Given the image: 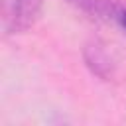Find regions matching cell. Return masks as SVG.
I'll return each mask as SVG.
<instances>
[{
    "mask_svg": "<svg viewBox=\"0 0 126 126\" xmlns=\"http://www.w3.org/2000/svg\"><path fill=\"white\" fill-rule=\"evenodd\" d=\"M43 10V0H2V32L6 35L24 33L35 26Z\"/></svg>",
    "mask_w": 126,
    "mask_h": 126,
    "instance_id": "cell-1",
    "label": "cell"
},
{
    "mask_svg": "<svg viewBox=\"0 0 126 126\" xmlns=\"http://www.w3.org/2000/svg\"><path fill=\"white\" fill-rule=\"evenodd\" d=\"M83 57H85L87 67L98 79H110L114 75V59H112V55L106 51V47L100 41L87 43L85 51H83Z\"/></svg>",
    "mask_w": 126,
    "mask_h": 126,
    "instance_id": "cell-2",
    "label": "cell"
},
{
    "mask_svg": "<svg viewBox=\"0 0 126 126\" xmlns=\"http://www.w3.org/2000/svg\"><path fill=\"white\" fill-rule=\"evenodd\" d=\"M67 2L98 22H118V16L122 12V8L114 0H67Z\"/></svg>",
    "mask_w": 126,
    "mask_h": 126,
    "instance_id": "cell-3",
    "label": "cell"
},
{
    "mask_svg": "<svg viewBox=\"0 0 126 126\" xmlns=\"http://www.w3.org/2000/svg\"><path fill=\"white\" fill-rule=\"evenodd\" d=\"M118 24L126 30V8H122V12H120V16H118Z\"/></svg>",
    "mask_w": 126,
    "mask_h": 126,
    "instance_id": "cell-4",
    "label": "cell"
}]
</instances>
